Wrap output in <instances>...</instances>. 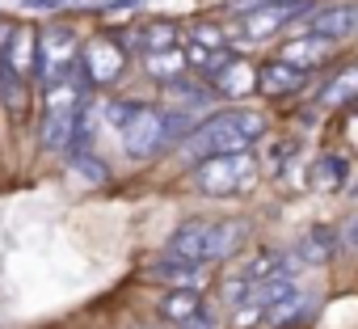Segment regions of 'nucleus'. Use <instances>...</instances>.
I'll use <instances>...</instances> for the list:
<instances>
[{
	"label": "nucleus",
	"instance_id": "4468645a",
	"mask_svg": "<svg viewBox=\"0 0 358 329\" xmlns=\"http://www.w3.org/2000/svg\"><path fill=\"white\" fill-rule=\"evenodd\" d=\"M295 253H287V249H257L245 266H241V279H249V283H262V279H282V274H291L295 279Z\"/></svg>",
	"mask_w": 358,
	"mask_h": 329
},
{
	"label": "nucleus",
	"instance_id": "5701e85b",
	"mask_svg": "<svg viewBox=\"0 0 358 329\" xmlns=\"http://www.w3.org/2000/svg\"><path fill=\"white\" fill-rule=\"evenodd\" d=\"M0 102H5V110L13 114V118H22L26 110H30V80H22V76H0Z\"/></svg>",
	"mask_w": 358,
	"mask_h": 329
},
{
	"label": "nucleus",
	"instance_id": "2eb2a0df",
	"mask_svg": "<svg viewBox=\"0 0 358 329\" xmlns=\"http://www.w3.org/2000/svg\"><path fill=\"white\" fill-rule=\"evenodd\" d=\"M160 93L169 97V102H177L173 110H199V106H207V102H215V93H211V85L203 80V76H177V80H169V85H160Z\"/></svg>",
	"mask_w": 358,
	"mask_h": 329
},
{
	"label": "nucleus",
	"instance_id": "393cba45",
	"mask_svg": "<svg viewBox=\"0 0 358 329\" xmlns=\"http://www.w3.org/2000/svg\"><path fill=\"white\" fill-rule=\"evenodd\" d=\"M341 178H345V160L341 156H320L316 160V169H312V186L316 190H341L345 186Z\"/></svg>",
	"mask_w": 358,
	"mask_h": 329
},
{
	"label": "nucleus",
	"instance_id": "9b49d317",
	"mask_svg": "<svg viewBox=\"0 0 358 329\" xmlns=\"http://www.w3.org/2000/svg\"><path fill=\"white\" fill-rule=\"evenodd\" d=\"M303 85H308V68L287 64L282 55L257 68V93H262V97H291V93H299Z\"/></svg>",
	"mask_w": 358,
	"mask_h": 329
},
{
	"label": "nucleus",
	"instance_id": "bb28decb",
	"mask_svg": "<svg viewBox=\"0 0 358 329\" xmlns=\"http://www.w3.org/2000/svg\"><path fill=\"white\" fill-rule=\"evenodd\" d=\"M135 5H143V0H110V5H106V18H118V13H127V9H135Z\"/></svg>",
	"mask_w": 358,
	"mask_h": 329
},
{
	"label": "nucleus",
	"instance_id": "6ab92c4d",
	"mask_svg": "<svg viewBox=\"0 0 358 329\" xmlns=\"http://www.w3.org/2000/svg\"><path fill=\"white\" fill-rule=\"evenodd\" d=\"M182 43H190V47H203V51H211V55L236 51V47H232V38H228V26H220V22H190Z\"/></svg>",
	"mask_w": 358,
	"mask_h": 329
},
{
	"label": "nucleus",
	"instance_id": "39448f33",
	"mask_svg": "<svg viewBox=\"0 0 358 329\" xmlns=\"http://www.w3.org/2000/svg\"><path fill=\"white\" fill-rule=\"evenodd\" d=\"M80 55H85V47H80L72 26H64V22L47 26L38 34V80H43V89L72 80L80 72Z\"/></svg>",
	"mask_w": 358,
	"mask_h": 329
},
{
	"label": "nucleus",
	"instance_id": "c85d7f7f",
	"mask_svg": "<svg viewBox=\"0 0 358 329\" xmlns=\"http://www.w3.org/2000/svg\"><path fill=\"white\" fill-rule=\"evenodd\" d=\"M350 241H354V245H358V220H354V228H350Z\"/></svg>",
	"mask_w": 358,
	"mask_h": 329
},
{
	"label": "nucleus",
	"instance_id": "aec40b11",
	"mask_svg": "<svg viewBox=\"0 0 358 329\" xmlns=\"http://www.w3.org/2000/svg\"><path fill=\"white\" fill-rule=\"evenodd\" d=\"M337 51V43H324V38H291L287 47H282V59L287 64H299V68H316V64H324L329 55Z\"/></svg>",
	"mask_w": 358,
	"mask_h": 329
},
{
	"label": "nucleus",
	"instance_id": "dca6fc26",
	"mask_svg": "<svg viewBox=\"0 0 358 329\" xmlns=\"http://www.w3.org/2000/svg\"><path fill=\"white\" fill-rule=\"evenodd\" d=\"M291 253H295L299 266H320V262H329L337 253V232L333 228H308Z\"/></svg>",
	"mask_w": 358,
	"mask_h": 329
},
{
	"label": "nucleus",
	"instance_id": "423d86ee",
	"mask_svg": "<svg viewBox=\"0 0 358 329\" xmlns=\"http://www.w3.org/2000/svg\"><path fill=\"white\" fill-rule=\"evenodd\" d=\"M127 51H131V43H122V38H93V43H85L80 80L85 85H114L127 72Z\"/></svg>",
	"mask_w": 358,
	"mask_h": 329
},
{
	"label": "nucleus",
	"instance_id": "1a4fd4ad",
	"mask_svg": "<svg viewBox=\"0 0 358 329\" xmlns=\"http://www.w3.org/2000/svg\"><path fill=\"white\" fill-rule=\"evenodd\" d=\"M207 85H211V93L215 97H245V93H253L257 89V68L245 59V55H224L207 76H203Z\"/></svg>",
	"mask_w": 358,
	"mask_h": 329
},
{
	"label": "nucleus",
	"instance_id": "b1692460",
	"mask_svg": "<svg viewBox=\"0 0 358 329\" xmlns=\"http://www.w3.org/2000/svg\"><path fill=\"white\" fill-rule=\"evenodd\" d=\"M72 178L76 182H85V186H101L106 178H110V169H106V160H97L93 152H72Z\"/></svg>",
	"mask_w": 358,
	"mask_h": 329
},
{
	"label": "nucleus",
	"instance_id": "7c9ffc66",
	"mask_svg": "<svg viewBox=\"0 0 358 329\" xmlns=\"http://www.w3.org/2000/svg\"><path fill=\"white\" fill-rule=\"evenodd\" d=\"M0 76H5V59H0Z\"/></svg>",
	"mask_w": 358,
	"mask_h": 329
},
{
	"label": "nucleus",
	"instance_id": "20e7f679",
	"mask_svg": "<svg viewBox=\"0 0 358 329\" xmlns=\"http://www.w3.org/2000/svg\"><path fill=\"white\" fill-rule=\"evenodd\" d=\"M194 186L211 199H236L257 186V160L253 152H232V156H211L194 164Z\"/></svg>",
	"mask_w": 358,
	"mask_h": 329
},
{
	"label": "nucleus",
	"instance_id": "6e6552de",
	"mask_svg": "<svg viewBox=\"0 0 358 329\" xmlns=\"http://www.w3.org/2000/svg\"><path fill=\"white\" fill-rule=\"evenodd\" d=\"M303 38H324V43H341L358 34V5H320L316 13H308L295 26Z\"/></svg>",
	"mask_w": 358,
	"mask_h": 329
},
{
	"label": "nucleus",
	"instance_id": "7ed1b4c3",
	"mask_svg": "<svg viewBox=\"0 0 358 329\" xmlns=\"http://www.w3.org/2000/svg\"><path fill=\"white\" fill-rule=\"evenodd\" d=\"M85 106H89V85L80 80V72L47 89V102H43V148L47 152H72Z\"/></svg>",
	"mask_w": 358,
	"mask_h": 329
},
{
	"label": "nucleus",
	"instance_id": "f257e3e1",
	"mask_svg": "<svg viewBox=\"0 0 358 329\" xmlns=\"http://www.w3.org/2000/svg\"><path fill=\"white\" fill-rule=\"evenodd\" d=\"M266 135V114L262 110H224L207 122H199L186 144H182V160L203 164L211 156H232V152H249V144H257Z\"/></svg>",
	"mask_w": 358,
	"mask_h": 329
},
{
	"label": "nucleus",
	"instance_id": "f03ea898",
	"mask_svg": "<svg viewBox=\"0 0 358 329\" xmlns=\"http://www.w3.org/2000/svg\"><path fill=\"white\" fill-rule=\"evenodd\" d=\"M190 131H194V118L186 110H152V106H143L131 118V127L118 131V135H122V152L131 160H148V156L164 152L169 144H186Z\"/></svg>",
	"mask_w": 358,
	"mask_h": 329
},
{
	"label": "nucleus",
	"instance_id": "0eeeda50",
	"mask_svg": "<svg viewBox=\"0 0 358 329\" xmlns=\"http://www.w3.org/2000/svg\"><path fill=\"white\" fill-rule=\"evenodd\" d=\"M0 59H5V72L9 76L34 80L38 76V34L26 22L5 26V30H0Z\"/></svg>",
	"mask_w": 358,
	"mask_h": 329
},
{
	"label": "nucleus",
	"instance_id": "412c9836",
	"mask_svg": "<svg viewBox=\"0 0 358 329\" xmlns=\"http://www.w3.org/2000/svg\"><path fill=\"white\" fill-rule=\"evenodd\" d=\"M203 312V295L199 291H169L164 300H160V316L169 321V325H186V321H194Z\"/></svg>",
	"mask_w": 358,
	"mask_h": 329
},
{
	"label": "nucleus",
	"instance_id": "c756f323",
	"mask_svg": "<svg viewBox=\"0 0 358 329\" xmlns=\"http://www.w3.org/2000/svg\"><path fill=\"white\" fill-rule=\"evenodd\" d=\"M131 329H152V325H131Z\"/></svg>",
	"mask_w": 358,
	"mask_h": 329
},
{
	"label": "nucleus",
	"instance_id": "f3484780",
	"mask_svg": "<svg viewBox=\"0 0 358 329\" xmlns=\"http://www.w3.org/2000/svg\"><path fill=\"white\" fill-rule=\"evenodd\" d=\"M245 241H249V224H245V220H215L207 262H224V258H232Z\"/></svg>",
	"mask_w": 358,
	"mask_h": 329
},
{
	"label": "nucleus",
	"instance_id": "a211bd4d",
	"mask_svg": "<svg viewBox=\"0 0 358 329\" xmlns=\"http://www.w3.org/2000/svg\"><path fill=\"white\" fill-rule=\"evenodd\" d=\"M354 102H358V64L354 68H341L337 76H329V85L316 93V106H324V110L354 106Z\"/></svg>",
	"mask_w": 358,
	"mask_h": 329
},
{
	"label": "nucleus",
	"instance_id": "9d476101",
	"mask_svg": "<svg viewBox=\"0 0 358 329\" xmlns=\"http://www.w3.org/2000/svg\"><path fill=\"white\" fill-rule=\"evenodd\" d=\"M211 228H215V220H186V224H177L173 237H169V258H182V262L203 266L207 249H211Z\"/></svg>",
	"mask_w": 358,
	"mask_h": 329
},
{
	"label": "nucleus",
	"instance_id": "a878e982",
	"mask_svg": "<svg viewBox=\"0 0 358 329\" xmlns=\"http://www.w3.org/2000/svg\"><path fill=\"white\" fill-rule=\"evenodd\" d=\"M139 110H143L139 102H131V97H118V102H106V110H101V114H106V122H110V127L127 131V127H131V118H135Z\"/></svg>",
	"mask_w": 358,
	"mask_h": 329
},
{
	"label": "nucleus",
	"instance_id": "cd10ccee",
	"mask_svg": "<svg viewBox=\"0 0 358 329\" xmlns=\"http://www.w3.org/2000/svg\"><path fill=\"white\" fill-rule=\"evenodd\" d=\"M177 329H215V321H211V312H199L194 321H186V325H177Z\"/></svg>",
	"mask_w": 358,
	"mask_h": 329
},
{
	"label": "nucleus",
	"instance_id": "4be33fe9",
	"mask_svg": "<svg viewBox=\"0 0 358 329\" xmlns=\"http://www.w3.org/2000/svg\"><path fill=\"white\" fill-rule=\"evenodd\" d=\"M143 68H148V76H152V80H160V85H169V80H177V76H186V72H190V64H186L182 47H177V51H160V55H148V59H143Z\"/></svg>",
	"mask_w": 358,
	"mask_h": 329
},
{
	"label": "nucleus",
	"instance_id": "f8f14e48",
	"mask_svg": "<svg viewBox=\"0 0 358 329\" xmlns=\"http://www.w3.org/2000/svg\"><path fill=\"white\" fill-rule=\"evenodd\" d=\"M148 279L152 283H169L173 291H203V266L194 262H182V258H164V262H152L148 266Z\"/></svg>",
	"mask_w": 358,
	"mask_h": 329
},
{
	"label": "nucleus",
	"instance_id": "ddd939ff",
	"mask_svg": "<svg viewBox=\"0 0 358 329\" xmlns=\"http://www.w3.org/2000/svg\"><path fill=\"white\" fill-rule=\"evenodd\" d=\"M127 43H131L135 51H143V59H148V55H160V51H177V47H182V34H177L173 22L152 18V22H143Z\"/></svg>",
	"mask_w": 358,
	"mask_h": 329
}]
</instances>
